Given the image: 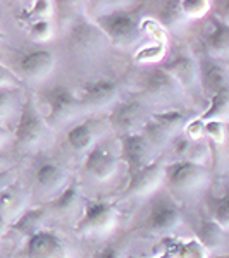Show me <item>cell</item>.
Here are the masks:
<instances>
[{
	"mask_svg": "<svg viewBox=\"0 0 229 258\" xmlns=\"http://www.w3.org/2000/svg\"><path fill=\"white\" fill-rule=\"evenodd\" d=\"M181 222L183 214L180 207L169 197L160 195L150 205L148 215L143 222V231H147L148 234L165 236L169 232H173L176 227H180Z\"/></svg>",
	"mask_w": 229,
	"mask_h": 258,
	"instance_id": "obj_5",
	"label": "cell"
},
{
	"mask_svg": "<svg viewBox=\"0 0 229 258\" xmlns=\"http://www.w3.org/2000/svg\"><path fill=\"white\" fill-rule=\"evenodd\" d=\"M203 126L205 122H202L198 117L197 119H191L190 122L185 124V133H186V138H190L191 141H198L203 136Z\"/></svg>",
	"mask_w": 229,
	"mask_h": 258,
	"instance_id": "obj_37",
	"label": "cell"
},
{
	"mask_svg": "<svg viewBox=\"0 0 229 258\" xmlns=\"http://www.w3.org/2000/svg\"><path fill=\"white\" fill-rule=\"evenodd\" d=\"M214 258H227V255H219V256H214Z\"/></svg>",
	"mask_w": 229,
	"mask_h": 258,
	"instance_id": "obj_42",
	"label": "cell"
},
{
	"mask_svg": "<svg viewBox=\"0 0 229 258\" xmlns=\"http://www.w3.org/2000/svg\"><path fill=\"white\" fill-rule=\"evenodd\" d=\"M203 43L210 59H224L229 52V28L226 21L212 18L203 35Z\"/></svg>",
	"mask_w": 229,
	"mask_h": 258,
	"instance_id": "obj_18",
	"label": "cell"
},
{
	"mask_svg": "<svg viewBox=\"0 0 229 258\" xmlns=\"http://www.w3.org/2000/svg\"><path fill=\"white\" fill-rule=\"evenodd\" d=\"M226 234H227L226 229H222L215 222H212L210 219H205L200 222L197 241L209 251V249H217L222 246L224 241H226Z\"/></svg>",
	"mask_w": 229,
	"mask_h": 258,
	"instance_id": "obj_22",
	"label": "cell"
},
{
	"mask_svg": "<svg viewBox=\"0 0 229 258\" xmlns=\"http://www.w3.org/2000/svg\"><path fill=\"white\" fill-rule=\"evenodd\" d=\"M103 40H105L103 33L98 30L97 24H91L88 19H78L69 35L71 48L80 50V52H90V50L98 48Z\"/></svg>",
	"mask_w": 229,
	"mask_h": 258,
	"instance_id": "obj_17",
	"label": "cell"
},
{
	"mask_svg": "<svg viewBox=\"0 0 229 258\" xmlns=\"http://www.w3.org/2000/svg\"><path fill=\"white\" fill-rule=\"evenodd\" d=\"M145 105L138 98H128L123 102H118L109 115V122L114 131L123 135L138 133V129L143 127L145 120Z\"/></svg>",
	"mask_w": 229,
	"mask_h": 258,
	"instance_id": "obj_9",
	"label": "cell"
},
{
	"mask_svg": "<svg viewBox=\"0 0 229 258\" xmlns=\"http://www.w3.org/2000/svg\"><path fill=\"white\" fill-rule=\"evenodd\" d=\"M153 150L140 131L121 136V159L126 164L130 176L153 160Z\"/></svg>",
	"mask_w": 229,
	"mask_h": 258,
	"instance_id": "obj_11",
	"label": "cell"
},
{
	"mask_svg": "<svg viewBox=\"0 0 229 258\" xmlns=\"http://www.w3.org/2000/svg\"><path fill=\"white\" fill-rule=\"evenodd\" d=\"M198 83L210 97L222 90H227L226 66L217 59H210V57L198 60Z\"/></svg>",
	"mask_w": 229,
	"mask_h": 258,
	"instance_id": "obj_16",
	"label": "cell"
},
{
	"mask_svg": "<svg viewBox=\"0 0 229 258\" xmlns=\"http://www.w3.org/2000/svg\"><path fill=\"white\" fill-rule=\"evenodd\" d=\"M9 140H11V131L7 127H4L2 124H0V148H2L4 145H6Z\"/></svg>",
	"mask_w": 229,
	"mask_h": 258,
	"instance_id": "obj_40",
	"label": "cell"
},
{
	"mask_svg": "<svg viewBox=\"0 0 229 258\" xmlns=\"http://www.w3.org/2000/svg\"><path fill=\"white\" fill-rule=\"evenodd\" d=\"M150 120H153V122H155L170 140H173L174 136H176V133L185 126L186 115L180 110H164V112L153 114Z\"/></svg>",
	"mask_w": 229,
	"mask_h": 258,
	"instance_id": "obj_27",
	"label": "cell"
},
{
	"mask_svg": "<svg viewBox=\"0 0 229 258\" xmlns=\"http://www.w3.org/2000/svg\"><path fill=\"white\" fill-rule=\"evenodd\" d=\"M93 258H121V249L114 244H109V246H103L98 251H95Z\"/></svg>",
	"mask_w": 229,
	"mask_h": 258,
	"instance_id": "obj_38",
	"label": "cell"
},
{
	"mask_svg": "<svg viewBox=\"0 0 229 258\" xmlns=\"http://www.w3.org/2000/svg\"><path fill=\"white\" fill-rule=\"evenodd\" d=\"M119 95V86L116 81L105 80V78H100V80L88 81L83 86V97L80 100V105L86 107V109H103L105 105L116 102Z\"/></svg>",
	"mask_w": 229,
	"mask_h": 258,
	"instance_id": "obj_14",
	"label": "cell"
},
{
	"mask_svg": "<svg viewBox=\"0 0 229 258\" xmlns=\"http://www.w3.org/2000/svg\"><path fill=\"white\" fill-rule=\"evenodd\" d=\"M28 35L33 41H47L53 36V26L50 19L35 21L28 24Z\"/></svg>",
	"mask_w": 229,
	"mask_h": 258,
	"instance_id": "obj_34",
	"label": "cell"
},
{
	"mask_svg": "<svg viewBox=\"0 0 229 258\" xmlns=\"http://www.w3.org/2000/svg\"><path fill=\"white\" fill-rule=\"evenodd\" d=\"M93 140H95V129L90 120L76 124L68 133V143L76 152H86V150H90L91 145H93Z\"/></svg>",
	"mask_w": 229,
	"mask_h": 258,
	"instance_id": "obj_25",
	"label": "cell"
},
{
	"mask_svg": "<svg viewBox=\"0 0 229 258\" xmlns=\"http://www.w3.org/2000/svg\"><path fill=\"white\" fill-rule=\"evenodd\" d=\"M207 212H209V219L215 222L217 226L227 231L229 226V195L224 191L222 195L207 193Z\"/></svg>",
	"mask_w": 229,
	"mask_h": 258,
	"instance_id": "obj_24",
	"label": "cell"
},
{
	"mask_svg": "<svg viewBox=\"0 0 229 258\" xmlns=\"http://www.w3.org/2000/svg\"><path fill=\"white\" fill-rule=\"evenodd\" d=\"M23 258H68V248L61 236L48 229H40L24 241Z\"/></svg>",
	"mask_w": 229,
	"mask_h": 258,
	"instance_id": "obj_10",
	"label": "cell"
},
{
	"mask_svg": "<svg viewBox=\"0 0 229 258\" xmlns=\"http://www.w3.org/2000/svg\"><path fill=\"white\" fill-rule=\"evenodd\" d=\"M35 181L41 193L59 195L64 189L68 181V169H64L57 162H43L35 174Z\"/></svg>",
	"mask_w": 229,
	"mask_h": 258,
	"instance_id": "obj_19",
	"label": "cell"
},
{
	"mask_svg": "<svg viewBox=\"0 0 229 258\" xmlns=\"http://www.w3.org/2000/svg\"><path fill=\"white\" fill-rule=\"evenodd\" d=\"M119 220L116 205L107 200H90L86 202L81 219L76 224V232L83 236H103L114 231Z\"/></svg>",
	"mask_w": 229,
	"mask_h": 258,
	"instance_id": "obj_2",
	"label": "cell"
},
{
	"mask_svg": "<svg viewBox=\"0 0 229 258\" xmlns=\"http://www.w3.org/2000/svg\"><path fill=\"white\" fill-rule=\"evenodd\" d=\"M141 93L153 103H169L183 97V86L160 66H157L145 73L143 83H141Z\"/></svg>",
	"mask_w": 229,
	"mask_h": 258,
	"instance_id": "obj_7",
	"label": "cell"
},
{
	"mask_svg": "<svg viewBox=\"0 0 229 258\" xmlns=\"http://www.w3.org/2000/svg\"><path fill=\"white\" fill-rule=\"evenodd\" d=\"M180 6H181L183 16L186 18V21L202 18V16H205L210 9L209 0H185V2H180Z\"/></svg>",
	"mask_w": 229,
	"mask_h": 258,
	"instance_id": "obj_32",
	"label": "cell"
},
{
	"mask_svg": "<svg viewBox=\"0 0 229 258\" xmlns=\"http://www.w3.org/2000/svg\"><path fill=\"white\" fill-rule=\"evenodd\" d=\"M47 122L40 115V112L36 110L33 98L28 97L21 105L18 124H16L14 129L16 143H18L19 148L33 150L43 143V140L47 138Z\"/></svg>",
	"mask_w": 229,
	"mask_h": 258,
	"instance_id": "obj_4",
	"label": "cell"
},
{
	"mask_svg": "<svg viewBox=\"0 0 229 258\" xmlns=\"http://www.w3.org/2000/svg\"><path fill=\"white\" fill-rule=\"evenodd\" d=\"M43 98L48 103V115L45 122L52 127H61L73 120L81 107L74 91L64 85H57L47 90Z\"/></svg>",
	"mask_w": 229,
	"mask_h": 258,
	"instance_id": "obj_6",
	"label": "cell"
},
{
	"mask_svg": "<svg viewBox=\"0 0 229 258\" xmlns=\"http://www.w3.org/2000/svg\"><path fill=\"white\" fill-rule=\"evenodd\" d=\"M160 68L174 78L183 88L198 85V60L188 52H180L170 60L160 64Z\"/></svg>",
	"mask_w": 229,
	"mask_h": 258,
	"instance_id": "obj_15",
	"label": "cell"
},
{
	"mask_svg": "<svg viewBox=\"0 0 229 258\" xmlns=\"http://www.w3.org/2000/svg\"><path fill=\"white\" fill-rule=\"evenodd\" d=\"M55 68V55L50 50H31L18 60L19 74L28 81H41Z\"/></svg>",
	"mask_w": 229,
	"mask_h": 258,
	"instance_id": "obj_12",
	"label": "cell"
},
{
	"mask_svg": "<svg viewBox=\"0 0 229 258\" xmlns=\"http://www.w3.org/2000/svg\"><path fill=\"white\" fill-rule=\"evenodd\" d=\"M164 169L165 164L160 160V157L157 160H152L145 167L136 170L135 174L130 176L126 188L123 191L124 198H140V197H148L153 191L159 189V186L164 182Z\"/></svg>",
	"mask_w": 229,
	"mask_h": 258,
	"instance_id": "obj_8",
	"label": "cell"
},
{
	"mask_svg": "<svg viewBox=\"0 0 229 258\" xmlns=\"http://www.w3.org/2000/svg\"><path fill=\"white\" fill-rule=\"evenodd\" d=\"M229 114V95L227 90H222L219 93L210 97V105L209 109L203 112L202 115H198V119L202 122H209V120H226Z\"/></svg>",
	"mask_w": 229,
	"mask_h": 258,
	"instance_id": "obj_28",
	"label": "cell"
},
{
	"mask_svg": "<svg viewBox=\"0 0 229 258\" xmlns=\"http://www.w3.org/2000/svg\"><path fill=\"white\" fill-rule=\"evenodd\" d=\"M164 182L174 193L193 195L209 184V169L190 160H174L165 164Z\"/></svg>",
	"mask_w": 229,
	"mask_h": 258,
	"instance_id": "obj_1",
	"label": "cell"
},
{
	"mask_svg": "<svg viewBox=\"0 0 229 258\" xmlns=\"http://www.w3.org/2000/svg\"><path fill=\"white\" fill-rule=\"evenodd\" d=\"M203 135H207L215 143H224V140H226V122H222V120H209L203 126Z\"/></svg>",
	"mask_w": 229,
	"mask_h": 258,
	"instance_id": "obj_35",
	"label": "cell"
},
{
	"mask_svg": "<svg viewBox=\"0 0 229 258\" xmlns=\"http://www.w3.org/2000/svg\"><path fill=\"white\" fill-rule=\"evenodd\" d=\"M43 219H45V209H26L11 224L7 231L28 239L30 236L35 234L36 231H40L41 224H43Z\"/></svg>",
	"mask_w": 229,
	"mask_h": 258,
	"instance_id": "obj_21",
	"label": "cell"
},
{
	"mask_svg": "<svg viewBox=\"0 0 229 258\" xmlns=\"http://www.w3.org/2000/svg\"><path fill=\"white\" fill-rule=\"evenodd\" d=\"M26 198L28 193L16 181L0 191V232L9 229L11 224L26 210Z\"/></svg>",
	"mask_w": 229,
	"mask_h": 258,
	"instance_id": "obj_13",
	"label": "cell"
},
{
	"mask_svg": "<svg viewBox=\"0 0 229 258\" xmlns=\"http://www.w3.org/2000/svg\"><path fill=\"white\" fill-rule=\"evenodd\" d=\"M186 21V18L183 16L180 2H165L160 9L159 14V23L169 28H176L183 24Z\"/></svg>",
	"mask_w": 229,
	"mask_h": 258,
	"instance_id": "obj_30",
	"label": "cell"
},
{
	"mask_svg": "<svg viewBox=\"0 0 229 258\" xmlns=\"http://www.w3.org/2000/svg\"><path fill=\"white\" fill-rule=\"evenodd\" d=\"M53 14V4L47 2V0H38L35 2L30 9H24L21 12L19 19H23L26 24H31L35 21H41V19H50Z\"/></svg>",
	"mask_w": 229,
	"mask_h": 258,
	"instance_id": "obj_29",
	"label": "cell"
},
{
	"mask_svg": "<svg viewBox=\"0 0 229 258\" xmlns=\"http://www.w3.org/2000/svg\"><path fill=\"white\" fill-rule=\"evenodd\" d=\"M19 86H21L19 78L9 68L0 64V88H19Z\"/></svg>",
	"mask_w": 229,
	"mask_h": 258,
	"instance_id": "obj_36",
	"label": "cell"
},
{
	"mask_svg": "<svg viewBox=\"0 0 229 258\" xmlns=\"http://www.w3.org/2000/svg\"><path fill=\"white\" fill-rule=\"evenodd\" d=\"M165 53V45L164 41H155L153 45L143 47L136 52L135 59L141 62V64H148V62H160V59Z\"/></svg>",
	"mask_w": 229,
	"mask_h": 258,
	"instance_id": "obj_33",
	"label": "cell"
},
{
	"mask_svg": "<svg viewBox=\"0 0 229 258\" xmlns=\"http://www.w3.org/2000/svg\"><path fill=\"white\" fill-rule=\"evenodd\" d=\"M12 167H14V164H12L11 157L0 152V172H6V170H12Z\"/></svg>",
	"mask_w": 229,
	"mask_h": 258,
	"instance_id": "obj_39",
	"label": "cell"
},
{
	"mask_svg": "<svg viewBox=\"0 0 229 258\" xmlns=\"http://www.w3.org/2000/svg\"><path fill=\"white\" fill-rule=\"evenodd\" d=\"M19 103V88H0V120L14 114Z\"/></svg>",
	"mask_w": 229,
	"mask_h": 258,
	"instance_id": "obj_31",
	"label": "cell"
},
{
	"mask_svg": "<svg viewBox=\"0 0 229 258\" xmlns=\"http://www.w3.org/2000/svg\"><path fill=\"white\" fill-rule=\"evenodd\" d=\"M128 258H147V256H133V255H130ZM148 258H173V253H170L169 249H165L162 255H159V256H148Z\"/></svg>",
	"mask_w": 229,
	"mask_h": 258,
	"instance_id": "obj_41",
	"label": "cell"
},
{
	"mask_svg": "<svg viewBox=\"0 0 229 258\" xmlns=\"http://www.w3.org/2000/svg\"><path fill=\"white\" fill-rule=\"evenodd\" d=\"M165 244L173 253V258H207V249L197 239H165Z\"/></svg>",
	"mask_w": 229,
	"mask_h": 258,
	"instance_id": "obj_26",
	"label": "cell"
},
{
	"mask_svg": "<svg viewBox=\"0 0 229 258\" xmlns=\"http://www.w3.org/2000/svg\"><path fill=\"white\" fill-rule=\"evenodd\" d=\"M85 169L88 170L90 174H93L97 179H110L116 174V169H118V159L116 155L110 152L109 148L102 147V145H97L88 152L85 160Z\"/></svg>",
	"mask_w": 229,
	"mask_h": 258,
	"instance_id": "obj_20",
	"label": "cell"
},
{
	"mask_svg": "<svg viewBox=\"0 0 229 258\" xmlns=\"http://www.w3.org/2000/svg\"><path fill=\"white\" fill-rule=\"evenodd\" d=\"M81 200V191H80V182L78 181H71L64 189L57 195L55 198L50 202V209L55 214H69L78 207Z\"/></svg>",
	"mask_w": 229,
	"mask_h": 258,
	"instance_id": "obj_23",
	"label": "cell"
},
{
	"mask_svg": "<svg viewBox=\"0 0 229 258\" xmlns=\"http://www.w3.org/2000/svg\"><path fill=\"white\" fill-rule=\"evenodd\" d=\"M95 24L116 45H130L140 36V21L131 11L114 9L95 19Z\"/></svg>",
	"mask_w": 229,
	"mask_h": 258,
	"instance_id": "obj_3",
	"label": "cell"
}]
</instances>
